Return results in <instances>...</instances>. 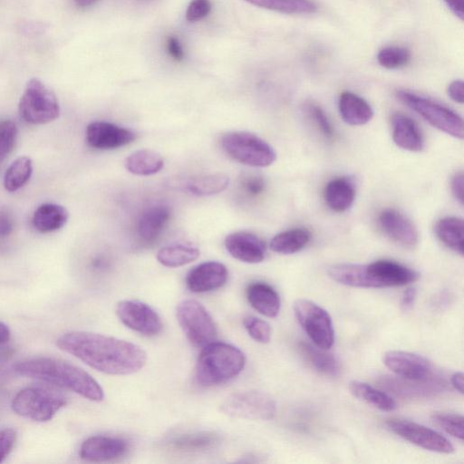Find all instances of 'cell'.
I'll return each mask as SVG.
<instances>
[{
	"instance_id": "1",
	"label": "cell",
	"mask_w": 464,
	"mask_h": 464,
	"mask_svg": "<svg viewBox=\"0 0 464 464\" xmlns=\"http://www.w3.org/2000/svg\"><path fill=\"white\" fill-rule=\"evenodd\" d=\"M58 347L88 366L111 375L131 374L147 362L145 351L130 342L104 334L72 331L62 334Z\"/></svg>"
},
{
	"instance_id": "2",
	"label": "cell",
	"mask_w": 464,
	"mask_h": 464,
	"mask_svg": "<svg viewBox=\"0 0 464 464\" xmlns=\"http://www.w3.org/2000/svg\"><path fill=\"white\" fill-rule=\"evenodd\" d=\"M16 373L68 389L88 400L101 401L104 393L87 372L66 361L53 357H33L14 365Z\"/></svg>"
},
{
	"instance_id": "3",
	"label": "cell",
	"mask_w": 464,
	"mask_h": 464,
	"mask_svg": "<svg viewBox=\"0 0 464 464\" xmlns=\"http://www.w3.org/2000/svg\"><path fill=\"white\" fill-rule=\"evenodd\" d=\"M245 363V354L239 348L214 341L203 347L198 358L196 382L205 387L222 384L238 375Z\"/></svg>"
},
{
	"instance_id": "4",
	"label": "cell",
	"mask_w": 464,
	"mask_h": 464,
	"mask_svg": "<svg viewBox=\"0 0 464 464\" xmlns=\"http://www.w3.org/2000/svg\"><path fill=\"white\" fill-rule=\"evenodd\" d=\"M222 150L234 160L251 167L270 166L276 160L273 147L248 131H230L220 140Z\"/></svg>"
},
{
	"instance_id": "5",
	"label": "cell",
	"mask_w": 464,
	"mask_h": 464,
	"mask_svg": "<svg viewBox=\"0 0 464 464\" xmlns=\"http://www.w3.org/2000/svg\"><path fill=\"white\" fill-rule=\"evenodd\" d=\"M66 404V398L60 392L41 386H30L19 391L11 407L19 416L35 420L48 421Z\"/></svg>"
},
{
	"instance_id": "6",
	"label": "cell",
	"mask_w": 464,
	"mask_h": 464,
	"mask_svg": "<svg viewBox=\"0 0 464 464\" xmlns=\"http://www.w3.org/2000/svg\"><path fill=\"white\" fill-rule=\"evenodd\" d=\"M20 117L31 124H45L60 115L54 92L37 78L30 79L18 104Z\"/></svg>"
},
{
	"instance_id": "7",
	"label": "cell",
	"mask_w": 464,
	"mask_h": 464,
	"mask_svg": "<svg viewBox=\"0 0 464 464\" xmlns=\"http://www.w3.org/2000/svg\"><path fill=\"white\" fill-rule=\"evenodd\" d=\"M398 99L416 111L436 129L462 140L464 124L462 118L451 109L429 98L407 91H398Z\"/></svg>"
},
{
	"instance_id": "8",
	"label": "cell",
	"mask_w": 464,
	"mask_h": 464,
	"mask_svg": "<svg viewBox=\"0 0 464 464\" xmlns=\"http://www.w3.org/2000/svg\"><path fill=\"white\" fill-rule=\"evenodd\" d=\"M176 316L186 337L194 346L203 348L216 340V324L199 302L193 299L181 301L177 305Z\"/></svg>"
},
{
	"instance_id": "9",
	"label": "cell",
	"mask_w": 464,
	"mask_h": 464,
	"mask_svg": "<svg viewBox=\"0 0 464 464\" xmlns=\"http://www.w3.org/2000/svg\"><path fill=\"white\" fill-rule=\"evenodd\" d=\"M294 314L314 345L329 350L334 343V330L330 314L314 302L300 298L294 302Z\"/></svg>"
},
{
	"instance_id": "10",
	"label": "cell",
	"mask_w": 464,
	"mask_h": 464,
	"mask_svg": "<svg viewBox=\"0 0 464 464\" xmlns=\"http://www.w3.org/2000/svg\"><path fill=\"white\" fill-rule=\"evenodd\" d=\"M220 411L230 417L254 420H269L276 412L275 401L259 391L235 392L220 404Z\"/></svg>"
},
{
	"instance_id": "11",
	"label": "cell",
	"mask_w": 464,
	"mask_h": 464,
	"mask_svg": "<svg viewBox=\"0 0 464 464\" xmlns=\"http://www.w3.org/2000/svg\"><path fill=\"white\" fill-rule=\"evenodd\" d=\"M388 429L405 440L424 450L451 454L454 447L450 441L438 431L414 421L392 419L386 421Z\"/></svg>"
},
{
	"instance_id": "12",
	"label": "cell",
	"mask_w": 464,
	"mask_h": 464,
	"mask_svg": "<svg viewBox=\"0 0 464 464\" xmlns=\"http://www.w3.org/2000/svg\"><path fill=\"white\" fill-rule=\"evenodd\" d=\"M116 314L125 326L146 336L157 335L163 327L158 313L149 304L138 300L119 302Z\"/></svg>"
},
{
	"instance_id": "13",
	"label": "cell",
	"mask_w": 464,
	"mask_h": 464,
	"mask_svg": "<svg viewBox=\"0 0 464 464\" xmlns=\"http://www.w3.org/2000/svg\"><path fill=\"white\" fill-rule=\"evenodd\" d=\"M368 288L401 286L417 281V271L398 262L381 259L364 265Z\"/></svg>"
},
{
	"instance_id": "14",
	"label": "cell",
	"mask_w": 464,
	"mask_h": 464,
	"mask_svg": "<svg viewBox=\"0 0 464 464\" xmlns=\"http://www.w3.org/2000/svg\"><path fill=\"white\" fill-rule=\"evenodd\" d=\"M382 362L396 375L409 381H421L431 371V364L427 358L410 352L387 351L382 355Z\"/></svg>"
},
{
	"instance_id": "15",
	"label": "cell",
	"mask_w": 464,
	"mask_h": 464,
	"mask_svg": "<svg viewBox=\"0 0 464 464\" xmlns=\"http://www.w3.org/2000/svg\"><path fill=\"white\" fill-rule=\"evenodd\" d=\"M136 134L108 121H93L86 128L88 145L97 150H114L131 143Z\"/></svg>"
},
{
	"instance_id": "16",
	"label": "cell",
	"mask_w": 464,
	"mask_h": 464,
	"mask_svg": "<svg viewBox=\"0 0 464 464\" xmlns=\"http://www.w3.org/2000/svg\"><path fill=\"white\" fill-rule=\"evenodd\" d=\"M129 449L126 440L97 435L86 439L81 445L80 457L87 461L102 462L122 457Z\"/></svg>"
},
{
	"instance_id": "17",
	"label": "cell",
	"mask_w": 464,
	"mask_h": 464,
	"mask_svg": "<svg viewBox=\"0 0 464 464\" xmlns=\"http://www.w3.org/2000/svg\"><path fill=\"white\" fill-rule=\"evenodd\" d=\"M228 271L218 261H208L193 267L186 277L187 287L193 293H206L225 285Z\"/></svg>"
},
{
	"instance_id": "18",
	"label": "cell",
	"mask_w": 464,
	"mask_h": 464,
	"mask_svg": "<svg viewBox=\"0 0 464 464\" xmlns=\"http://www.w3.org/2000/svg\"><path fill=\"white\" fill-rule=\"evenodd\" d=\"M225 247L231 256L248 264L262 262L266 253L264 241L246 231H237L227 235L225 238Z\"/></svg>"
},
{
	"instance_id": "19",
	"label": "cell",
	"mask_w": 464,
	"mask_h": 464,
	"mask_svg": "<svg viewBox=\"0 0 464 464\" xmlns=\"http://www.w3.org/2000/svg\"><path fill=\"white\" fill-rule=\"evenodd\" d=\"M378 220L383 233L392 241L406 247H412L418 243L417 228L400 211L386 208L380 213Z\"/></svg>"
},
{
	"instance_id": "20",
	"label": "cell",
	"mask_w": 464,
	"mask_h": 464,
	"mask_svg": "<svg viewBox=\"0 0 464 464\" xmlns=\"http://www.w3.org/2000/svg\"><path fill=\"white\" fill-rule=\"evenodd\" d=\"M391 125L392 140L399 148L413 152L423 149L422 133L411 117L396 112L392 116Z\"/></svg>"
},
{
	"instance_id": "21",
	"label": "cell",
	"mask_w": 464,
	"mask_h": 464,
	"mask_svg": "<svg viewBox=\"0 0 464 464\" xmlns=\"http://www.w3.org/2000/svg\"><path fill=\"white\" fill-rule=\"evenodd\" d=\"M171 216L169 206L155 205L140 215L136 227L137 236L146 245L154 243L162 233Z\"/></svg>"
},
{
	"instance_id": "22",
	"label": "cell",
	"mask_w": 464,
	"mask_h": 464,
	"mask_svg": "<svg viewBox=\"0 0 464 464\" xmlns=\"http://www.w3.org/2000/svg\"><path fill=\"white\" fill-rule=\"evenodd\" d=\"M246 294L248 303L259 314L270 318L279 314L280 296L270 285L264 282L252 283L247 286Z\"/></svg>"
},
{
	"instance_id": "23",
	"label": "cell",
	"mask_w": 464,
	"mask_h": 464,
	"mask_svg": "<svg viewBox=\"0 0 464 464\" xmlns=\"http://www.w3.org/2000/svg\"><path fill=\"white\" fill-rule=\"evenodd\" d=\"M338 109L342 119L353 126L364 125L373 117L371 105L363 98L351 92L340 94Z\"/></svg>"
},
{
	"instance_id": "24",
	"label": "cell",
	"mask_w": 464,
	"mask_h": 464,
	"mask_svg": "<svg viewBox=\"0 0 464 464\" xmlns=\"http://www.w3.org/2000/svg\"><path fill=\"white\" fill-rule=\"evenodd\" d=\"M356 189L352 179L346 177L330 180L324 191L326 205L334 212H343L352 207Z\"/></svg>"
},
{
	"instance_id": "25",
	"label": "cell",
	"mask_w": 464,
	"mask_h": 464,
	"mask_svg": "<svg viewBox=\"0 0 464 464\" xmlns=\"http://www.w3.org/2000/svg\"><path fill=\"white\" fill-rule=\"evenodd\" d=\"M219 436L212 431H194L172 436L168 445L176 450L195 452L208 450L219 443Z\"/></svg>"
},
{
	"instance_id": "26",
	"label": "cell",
	"mask_w": 464,
	"mask_h": 464,
	"mask_svg": "<svg viewBox=\"0 0 464 464\" xmlns=\"http://www.w3.org/2000/svg\"><path fill=\"white\" fill-rule=\"evenodd\" d=\"M69 218L68 210L58 204L44 203L34 212L32 223L41 233H49L63 227Z\"/></svg>"
},
{
	"instance_id": "27",
	"label": "cell",
	"mask_w": 464,
	"mask_h": 464,
	"mask_svg": "<svg viewBox=\"0 0 464 464\" xmlns=\"http://www.w3.org/2000/svg\"><path fill=\"white\" fill-rule=\"evenodd\" d=\"M351 393L358 400L382 411H393L397 408L394 399L371 384L353 380L348 384Z\"/></svg>"
},
{
	"instance_id": "28",
	"label": "cell",
	"mask_w": 464,
	"mask_h": 464,
	"mask_svg": "<svg viewBox=\"0 0 464 464\" xmlns=\"http://www.w3.org/2000/svg\"><path fill=\"white\" fill-rule=\"evenodd\" d=\"M463 220L457 217H445L436 222L434 230L441 243L452 251L463 256Z\"/></svg>"
},
{
	"instance_id": "29",
	"label": "cell",
	"mask_w": 464,
	"mask_h": 464,
	"mask_svg": "<svg viewBox=\"0 0 464 464\" xmlns=\"http://www.w3.org/2000/svg\"><path fill=\"white\" fill-rule=\"evenodd\" d=\"M229 178L223 173L191 177L179 183L182 189L196 196H210L225 190Z\"/></svg>"
},
{
	"instance_id": "30",
	"label": "cell",
	"mask_w": 464,
	"mask_h": 464,
	"mask_svg": "<svg viewBox=\"0 0 464 464\" xmlns=\"http://www.w3.org/2000/svg\"><path fill=\"white\" fill-rule=\"evenodd\" d=\"M125 168L134 175L150 176L158 173L164 166L160 154L151 150H139L125 160Z\"/></svg>"
},
{
	"instance_id": "31",
	"label": "cell",
	"mask_w": 464,
	"mask_h": 464,
	"mask_svg": "<svg viewBox=\"0 0 464 464\" xmlns=\"http://www.w3.org/2000/svg\"><path fill=\"white\" fill-rule=\"evenodd\" d=\"M310 239L311 234L307 229L293 228L276 235L269 246L276 253L291 255L305 247Z\"/></svg>"
},
{
	"instance_id": "32",
	"label": "cell",
	"mask_w": 464,
	"mask_h": 464,
	"mask_svg": "<svg viewBox=\"0 0 464 464\" xmlns=\"http://www.w3.org/2000/svg\"><path fill=\"white\" fill-rule=\"evenodd\" d=\"M299 349L305 360L316 371L329 376L338 375L340 372L339 362L332 353L326 352L327 350L304 342L299 343Z\"/></svg>"
},
{
	"instance_id": "33",
	"label": "cell",
	"mask_w": 464,
	"mask_h": 464,
	"mask_svg": "<svg viewBox=\"0 0 464 464\" xmlns=\"http://www.w3.org/2000/svg\"><path fill=\"white\" fill-rule=\"evenodd\" d=\"M199 250L191 244H172L160 249L157 260L167 267H179L195 261Z\"/></svg>"
},
{
	"instance_id": "34",
	"label": "cell",
	"mask_w": 464,
	"mask_h": 464,
	"mask_svg": "<svg viewBox=\"0 0 464 464\" xmlns=\"http://www.w3.org/2000/svg\"><path fill=\"white\" fill-rule=\"evenodd\" d=\"M33 173V161L29 157L21 156L14 160L4 175V187L14 192L24 186Z\"/></svg>"
},
{
	"instance_id": "35",
	"label": "cell",
	"mask_w": 464,
	"mask_h": 464,
	"mask_svg": "<svg viewBox=\"0 0 464 464\" xmlns=\"http://www.w3.org/2000/svg\"><path fill=\"white\" fill-rule=\"evenodd\" d=\"M247 3L265 9L284 14H312L316 5L312 0H245Z\"/></svg>"
},
{
	"instance_id": "36",
	"label": "cell",
	"mask_w": 464,
	"mask_h": 464,
	"mask_svg": "<svg viewBox=\"0 0 464 464\" xmlns=\"http://www.w3.org/2000/svg\"><path fill=\"white\" fill-rule=\"evenodd\" d=\"M431 422L449 435L463 440V417L458 413L434 412Z\"/></svg>"
},
{
	"instance_id": "37",
	"label": "cell",
	"mask_w": 464,
	"mask_h": 464,
	"mask_svg": "<svg viewBox=\"0 0 464 464\" xmlns=\"http://www.w3.org/2000/svg\"><path fill=\"white\" fill-rule=\"evenodd\" d=\"M410 52L401 46H388L382 49L378 55V63L387 69L401 68L410 61Z\"/></svg>"
},
{
	"instance_id": "38",
	"label": "cell",
	"mask_w": 464,
	"mask_h": 464,
	"mask_svg": "<svg viewBox=\"0 0 464 464\" xmlns=\"http://www.w3.org/2000/svg\"><path fill=\"white\" fill-rule=\"evenodd\" d=\"M243 324L249 336L256 342L267 343L270 341L271 327L265 320L248 315L243 319Z\"/></svg>"
},
{
	"instance_id": "39",
	"label": "cell",
	"mask_w": 464,
	"mask_h": 464,
	"mask_svg": "<svg viewBox=\"0 0 464 464\" xmlns=\"http://www.w3.org/2000/svg\"><path fill=\"white\" fill-rule=\"evenodd\" d=\"M16 124L10 120L0 121V165L15 146Z\"/></svg>"
},
{
	"instance_id": "40",
	"label": "cell",
	"mask_w": 464,
	"mask_h": 464,
	"mask_svg": "<svg viewBox=\"0 0 464 464\" xmlns=\"http://www.w3.org/2000/svg\"><path fill=\"white\" fill-rule=\"evenodd\" d=\"M305 111L322 135L327 140H333L334 130L323 109L315 103L309 102L305 106Z\"/></svg>"
},
{
	"instance_id": "41",
	"label": "cell",
	"mask_w": 464,
	"mask_h": 464,
	"mask_svg": "<svg viewBox=\"0 0 464 464\" xmlns=\"http://www.w3.org/2000/svg\"><path fill=\"white\" fill-rule=\"evenodd\" d=\"M240 187L248 197H258L266 189L265 179L256 174L244 175L240 179Z\"/></svg>"
},
{
	"instance_id": "42",
	"label": "cell",
	"mask_w": 464,
	"mask_h": 464,
	"mask_svg": "<svg viewBox=\"0 0 464 464\" xmlns=\"http://www.w3.org/2000/svg\"><path fill=\"white\" fill-rule=\"evenodd\" d=\"M212 9L210 0H191L186 11V20L198 22L208 15Z\"/></svg>"
},
{
	"instance_id": "43",
	"label": "cell",
	"mask_w": 464,
	"mask_h": 464,
	"mask_svg": "<svg viewBox=\"0 0 464 464\" xmlns=\"http://www.w3.org/2000/svg\"><path fill=\"white\" fill-rule=\"evenodd\" d=\"M16 440L14 430L6 428L0 430V462L12 451Z\"/></svg>"
},
{
	"instance_id": "44",
	"label": "cell",
	"mask_w": 464,
	"mask_h": 464,
	"mask_svg": "<svg viewBox=\"0 0 464 464\" xmlns=\"http://www.w3.org/2000/svg\"><path fill=\"white\" fill-rule=\"evenodd\" d=\"M166 51L168 54L175 61H182L185 53L182 45L178 37L171 35L166 40Z\"/></svg>"
},
{
	"instance_id": "45",
	"label": "cell",
	"mask_w": 464,
	"mask_h": 464,
	"mask_svg": "<svg viewBox=\"0 0 464 464\" xmlns=\"http://www.w3.org/2000/svg\"><path fill=\"white\" fill-rule=\"evenodd\" d=\"M450 189L455 199L463 205L464 176L462 171L457 172L451 179Z\"/></svg>"
},
{
	"instance_id": "46",
	"label": "cell",
	"mask_w": 464,
	"mask_h": 464,
	"mask_svg": "<svg viewBox=\"0 0 464 464\" xmlns=\"http://www.w3.org/2000/svg\"><path fill=\"white\" fill-rule=\"evenodd\" d=\"M14 229L12 215L5 208H0V238L8 237Z\"/></svg>"
},
{
	"instance_id": "47",
	"label": "cell",
	"mask_w": 464,
	"mask_h": 464,
	"mask_svg": "<svg viewBox=\"0 0 464 464\" xmlns=\"http://www.w3.org/2000/svg\"><path fill=\"white\" fill-rule=\"evenodd\" d=\"M463 82L461 80L453 81L447 89L448 95L450 98L458 103H463Z\"/></svg>"
},
{
	"instance_id": "48",
	"label": "cell",
	"mask_w": 464,
	"mask_h": 464,
	"mask_svg": "<svg viewBox=\"0 0 464 464\" xmlns=\"http://www.w3.org/2000/svg\"><path fill=\"white\" fill-rule=\"evenodd\" d=\"M416 295L417 292L414 287H408L403 292L400 302L401 310L402 312H408L412 308L415 302Z\"/></svg>"
},
{
	"instance_id": "49",
	"label": "cell",
	"mask_w": 464,
	"mask_h": 464,
	"mask_svg": "<svg viewBox=\"0 0 464 464\" xmlns=\"http://www.w3.org/2000/svg\"><path fill=\"white\" fill-rule=\"evenodd\" d=\"M450 11L461 21L464 17V0H444Z\"/></svg>"
},
{
	"instance_id": "50",
	"label": "cell",
	"mask_w": 464,
	"mask_h": 464,
	"mask_svg": "<svg viewBox=\"0 0 464 464\" xmlns=\"http://www.w3.org/2000/svg\"><path fill=\"white\" fill-rule=\"evenodd\" d=\"M463 372H455L450 376V383L452 387L459 392L460 394H463Z\"/></svg>"
},
{
	"instance_id": "51",
	"label": "cell",
	"mask_w": 464,
	"mask_h": 464,
	"mask_svg": "<svg viewBox=\"0 0 464 464\" xmlns=\"http://www.w3.org/2000/svg\"><path fill=\"white\" fill-rule=\"evenodd\" d=\"M11 337L9 327L0 321V345L7 343Z\"/></svg>"
},
{
	"instance_id": "52",
	"label": "cell",
	"mask_w": 464,
	"mask_h": 464,
	"mask_svg": "<svg viewBox=\"0 0 464 464\" xmlns=\"http://www.w3.org/2000/svg\"><path fill=\"white\" fill-rule=\"evenodd\" d=\"M74 4L80 8H85L92 5L99 0H73Z\"/></svg>"
}]
</instances>
